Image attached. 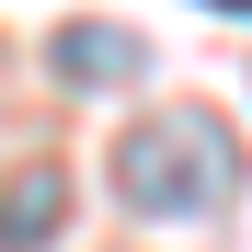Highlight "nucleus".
<instances>
[{
	"mask_svg": "<svg viewBox=\"0 0 252 252\" xmlns=\"http://www.w3.org/2000/svg\"><path fill=\"white\" fill-rule=\"evenodd\" d=\"M115 195L138 206V218H218V206L241 195V138L206 103H160V115H138V126H115Z\"/></svg>",
	"mask_w": 252,
	"mask_h": 252,
	"instance_id": "f257e3e1",
	"label": "nucleus"
},
{
	"mask_svg": "<svg viewBox=\"0 0 252 252\" xmlns=\"http://www.w3.org/2000/svg\"><path fill=\"white\" fill-rule=\"evenodd\" d=\"M69 229V184L46 172V160H34V172H12L0 184V252H46Z\"/></svg>",
	"mask_w": 252,
	"mask_h": 252,
	"instance_id": "f03ea898",
	"label": "nucleus"
},
{
	"mask_svg": "<svg viewBox=\"0 0 252 252\" xmlns=\"http://www.w3.org/2000/svg\"><path fill=\"white\" fill-rule=\"evenodd\" d=\"M58 69H69V80H138L149 46H138V34H115V23H69V34H58Z\"/></svg>",
	"mask_w": 252,
	"mask_h": 252,
	"instance_id": "7ed1b4c3",
	"label": "nucleus"
}]
</instances>
